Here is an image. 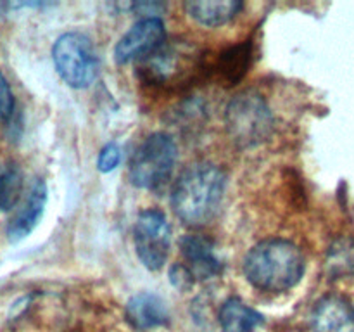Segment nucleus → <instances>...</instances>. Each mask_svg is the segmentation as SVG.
<instances>
[{
	"mask_svg": "<svg viewBox=\"0 0 354 332\" xmlns=\"http://www.w3.org/2000/svg\"><path fill=\"white\" fill-rule=\"evenodd\" d=\"M227 175L213 163H194L183 169L171 190V208L187 225L209 223L220 210Z\"/></svg>",
	"mask_w": 354,
	"mask_h": 332,
	"instance_id": "nucleus-1",
	"label": "nucleus"
},
{
	"mask_svg": "<svg viewBox=\"0 0 354 332\" xmlns=\"http://www.w3.org/2000/svg\"><path fill=\"white\" fill-rule=\"evenodd\" d=\"M244 275L256 289L283 293L303 279L304 256L287 239H266L245 255Z\"/></svg>",
	"mask_w": 354,
	"mask_h": 332,
	"instance_id": "nucleus-2",
	"label": "nucleus"
},
{
	"mask_svg": "<svg viewBox=\"0 0 354 332\" xmlns=\"http://www.w3.org/2000/svg\"><path fill=\"white\" fill-rule=\"evenodd\" d=\"M204 71V55L187 42H165L159 48L138 61L137 75L145 85L178 90L192 85Z\"/></svg>",
	"mask_w": 354,
	"mask_h": 332,
	"instance_id": "nucleus-3",
	"label": "nucleus"
},
{
	"mask_svg": "<svg viewBox=\"0 0 354 332\" xmlns=\"http://www.w3.org/2000/svg\"><path fill=\"white\" fill-rule=\"evenodd\" d=\"M225 124L232 142L239 147L249 149L268 140L275 121L261 93L244 90L228 102L225 109Z\"/></svg>",
	"mask_w": 354,
	"mask_h": 332,
	"instance_id": "nucleus-4",
	"label": "nucleus"
},
{
	"mask_svg": "<svg viewBox=\"0 0 354 332\" xmlns=\"http://www.w3.org/2000/svg\"><path fill=\"white\" fill-rule=\"evenodd\" d=\"M176 158V144L168 133L156 131L149 135L131 156L128 169L131 185L145 190L161 189L171 178Z\"/></svg>",
	"mask_w": 354,
	"mask_h": 332,
	"instance_id": "nucleus-5",
	"label": "nucleus"
},
{
	"mask_svg": "<svg viewBox=\"0 0 354 332\" xmlns=\"http://www.w3.org/2000/svg\"><path fill=\"white\" fill-rule=\"evenodd\" d=\"M52 61L62 82L73 89H86L99 73V57L92 40L78 31L61 35L52 47Z\"/></svg>",
	"mask_w": 354,
	"mask_h": 332,
	"instance_id": "nucleus-6",
	"label": "nucleus"
},
{
	"mask_svg": "<svg viewBox=\"0 0 354 332\" xmlns=\"http://www.w3.org/2000/svg\"><path fill=\"white\" fill-rule=\"evenodd\" d=\"M133 242L142 265L152 272L161 270L171 246V227L166 214L156 208L142 211L133 227Z\"/></svg>",
	"mask_w": 354,
	"mask_h": 332,
	"instance_id": "nucleus-7",
	"label": "nucleus"
},
{
	"mask_svg": "<svg viewBox=\"0 0 354 332\" xmlns=\"http://www.w3.org/2000/svg\"><path fill=\"white\" fill-rule=\"evenodd\" d=\"M165 42L166 31L161 17H142L120 38L114 48V59L118 64L140 61Z\"/></svg>",
	"mask_w": 354,
	"mask_h": 332,
	"instance_id": "nucleus-8",
	"label": "nucleus"
},
{
	"mask_svg": "<svg viewBox=\"0 0 354 332\" xmlns=\"http://www.w3.org/2000/svg\"><path fill=\"white\" fill-rule=\"evenodd\" d=\"M180 251L189 263L196 280H207L223 272V263L216 256V246L209 237L201 234H189L180 239Z\"/></svg>",
	"mask_w": 354,
	"mask_h": 332,
	"instance_id": "nucleus-9",
	"label": "nucleus"
},
{
	"mask_svg": "<svg viewBox=\"0 0 354 332\" xmlns=\"http://www.w3.org/2000/svg\"><path fill=\"white\" fill-rule=\"evenodd\" d=\"M45 204H47V185H45L44 180L37 178L31 189L28 190L21 206L17 208L14 216L7 223V239L10 242H19L24 237H28L40 221L45 211Z\"/></svg>",
	"mask_w": 354,
	"mask_h": 332,
	"instance_id": "nucleus-10",
	"label": "nucleus"
},
{
	"mask_svg": "<svg viewBox=\"0 0 354 332\" xmlns=\"http://www.w3.org/2000/svg\"><path fill=\"white\" fill-rule=\"evenodd\" d=\"M313 332H354V308L341 296H325L311 313Z\"/></svg>",
	"mask_w": 354,
	"mask_h": 332,
	"instance_id": "nucleus-11",
	"label": "nucleus"
},
{
	"mask_svg": "<svg viewBox=\"0 0 354 332\" xmlns=\"http://www.w3.org/2000/svg\"><path fill=\"white\" fill-rule=\"evenodd\" d=\"M127 322L135 331H151L169 324V310L165 301L152 293H138L124 306Z\"/></svg>",
	"mask_w": 354,
	"mask_h": 332,
	"instance_id": "nucleus-12",
	"label": "nucleus"
},
{
	"mask_svg": "<svg viewBox=\"0 0 354 332\" xmlns=\"http://www.w3.org/2000/svg\"><path fill=\"white\" fill-rule=\"evenodd\" d=\"M252 59V44L251 40L241 42L237 45L225 48L220 52L216 62L213 64L211 71L225 86H234L244 80L248 75L249 66Z\"/></svg>",
	"mask_w": 354,
	"mask_h": 332,
	"instance_id": "nucleus-13",
	"label": "nucleus"
},
{
	"mask_svg": "<svg viewBox=\"0 0 354 332\" xmlns=\"http://www.w3.org/2000/svg\"><path fill=\"white\" fill-rule=\"evenodd\" d=\"M244 3L239 0H190L185 10L196 23L203 26H223L242 10Z\"/></svg>",
	"mask_w": 354,
	"mask_h": 332,
	"instance_id": "nucleus-14",
	"label": "nucleus"
},
{
	"mask_svg": "<svg viewBox=\"0 0 354 332\" xmlns=\"http://www.w3.org/2000/svg\"><path fill=\"white\" fill-rule=\"evenodd\" d=\"M221 332H254L263 324V315L239 297H228L218 313Z\"/></svg>",
	"mask_w": 354,
	"mask_h": 332,
	"instance_id": "nucleus-15",
	"label": "nucleus"
},
{
	"mask_svg": "<svg viewBox=\"0 0 354 332\" xmlns=\"http://www.w3.org/2000/svg\"><path fill=\"white\" fill-rule=\"evenodd\" d=\"M23 192V172L14 161L0 159V213L10 211Z\"/></svg>",
	"mask_w": 354,
	"mask_h": 332,
	"instance_id": "nucleus-16",
	"label": "nucleus"
},
{
	"mask_svg": "<svg viewBox=\"0 0 354 332\" xmlns=\"http://www.w3.org/2000/svg\"><path fill=\"white\" fill-rule=\"evenodd\" d=\"M327 272L332 279L354 277V239L341 237L334 241L327 252Z\"/></svg>",
	"mask_w": 354,
	"mask_h": 332,
	"instance_id": "nucleus-17",
	"label": "nucleus"
},
{
	"mask_svg": "<svg viewBox=\"0 0 354 332\" xmlns=\"http://www.w3.org/2000/svg\"><path fill=\"white\" fill-rule=\"evenodd\" d=\"M14 111H16L14 93L10 90L9 83H7L6 76L0 73V121L2 123H10L14 118Z\"/></svg>",
	"mask_w": 354,
	"mask_h": 332,
	"instance_id": "nucleus-18",
	"label": "nucleus"
},
{
	"mask_svg": "<svg viewBox=\"0 0 354 332\" xmlns=\"http://www.w3.org/2000/svg\"><path fill=\"white\" fill-rule=\"evenodd\" d=\"M121 161V149L116 142H109L102 147V151L99 152V158H97V168L102 173H109L113 169H116V166Z\"/></svg>",
	"mask_w": 354,
	"mask_h": 332,
	"instance_id": "nucleus-19",
	"label": "nucleus"
},
{
	"mask_svg": "<svg viewBox=\"0 0 354 332\" xmlns=\"http://www.w3.org/2000/svg\"><path fill=\"white\" fill-rule=\"evenodd\" d=\"M169 282L173 287H176L178 290H190L196 284V277L190 272V268L183 263H175V265L169 268L168 272Z\"/></svg>",
	"mask_w": 354,
	"mask_h": 332,
	"instance_id": "nucleus-20",
	"label": "nucleus"
}]
</instances>
